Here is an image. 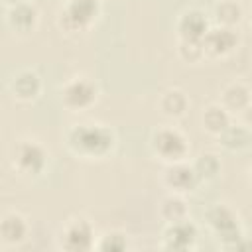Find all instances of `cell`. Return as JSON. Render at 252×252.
I'll use <instances>...</instances> for the list:
<instances>
[{
	"mask_svg": "<svg viewBox=\"0 0 252 252\" xmlns=\"http://www.w3.org/2000/svg\"><path fill=\"white\" fill-rule=\"evenodd\" d=\"M65 148L79 159L98 161L106 159L116 144V132L102 122H77L65 130Z\"/></svg>",
	"mask_w": 252,
	"mask_h": 252,
	"instance_id": "cell-1",
	"label": "cell"
},
{
	"mask_svg": "<svg viewBox=\"0 0 252 252\" xmlns=\"http://www.w3.org/2000/svg\"><path fill=\"white\" fill-rule=\"evenodd\" d=\"M100 14L102 0H63L55 14V26L63 35L79 37L98 22Z\"/></svg>",
	"mask_w": 252,
	"mask_h": 252,
	"instance_id": "cell-2",
	"label": "cell"
},
{
	"mask_svg": "<svg viewBox=\"0 0 252 252\" xmlns=\"http://www.w3.org/2000/svg\"><path fill=\"white\" fill-rule=\"evenodd\" d=\"M205 224L213 238L226 250H234L236 244L246 236L238 213L226 203H215L205 213Z\"/></svg>",
	"mask_w": 252,
	"mask_h": 252,
	"instance_id": "cell-3",
	"label": "cell"
},
{
	"mask_svg": "<svg viewBox=\"0 0 252 252\" xmlns=\"http://www.w3.org/2000/svg\"><path fill=\"white\" fill-rule=\"evenodd\" d=\"M10 163L20 177L33 181L49 167V150L37 138H20L12 148Z\"/></svg>",
	"mask_w": 252,
	"mask_h": 252,
	"instance_id": "cell-4",
	"label": "cell"
},
{
	"mask_svg": "<svg viewBox=\"0 0 252 252\" xmlns=\"http://www.w3.org/2000/svg\"><path fill=\"white\" fill-rule=\"evenodd\" d=\"M98 96H100L98 83L85 73H79V75L65 79L57 89L59 104L65 110L75 112V114L91 110L98 102Z\"/></svg>",
	"mask_w": 252,
	"mask_h": 252,
	"instance_id": "cell-5",
	"label": "cell"
},
{
	"mask_svg": "<svg viewBox=\"0 0 252 252\" xmlns=\"http://www.w3.org/2000/svg\"><path fill=\"white\" fill-rule=\"evenodd\" d=\"M148 148L152 156L163 161L165 165L189 159V150H191L189 138L185 136V132L173 124H161L154 128L148 140Z\"/></svg>",
	"mask_w": 252,
	"mask_h": 252,
	"instance_id": "cell-6",
	"label": "cell"
},
{
	"mask_svg": "<svg viewBox=\"0 0 252 252\" xmlns=\"http://www.w3.org/2000/svg\"><path fill=\"white\" fill-rule=\"evenodd\" d=\"M96 238L98 234L94 224L83 215H73L59 226L55 234V246L65 252H89L94 250Z\"/></svg>",
	"mask_w": 252,
	"mask_h": 252,
	"instance_id": "cell-7",
	"label": "cell"
},
{
	"mask_svg": "<svg viewBox=\"0 0 252 252\" xmlns=\"http://www.w3.org/2000/svg\"><path fill=\"white\" fill-rule=\"evenodd\" d=\"M161 183L167 189V193H177V195H189L193 193L203 181L197 175L193 163L189 159L167 163L163 173H161Z\"/></svg>",
	"mask_w": 252,
	"mask_h": 252,
	"instance_id": "cell-8",
	"label": "cell"
},
{
	"mask_svg": "<svg viewBox=\"0 0 252 252\" xmlns=\"http://www.w3.org/2000/svg\"><path fill=\"white\" fill-rule=\"evenodd\" d=\"M199 226L191 219H183L177 222H167L161 230V248L173 252L195 250L199 242Z\"/></svg>",
	"mask_w": 252,
	"mask_h": 252,
	"instance_id": "cell-9",
	"label": "cell"
},
{
	"mask_svg": "<svg viewBox=\"0 0 252 252\" xmlns=\"http://www.w3.org/2000/svg\"><path fill=\"white\" fill-rule=\"evenodd\" d=\"M238 45L240 33L236 32V28L213 24L203 37V49L207 59H226L238 49Z\"/></svg>",
	"mask_w": 252,
	"mask_h": 252,
	"instance_id": "cell-10",
	"label": "cell"
},
{
	"mask_svg": "<svg viewBox=\"0 0 252 252\" xmlns=\"http://www.w3.org/2000/svg\"><path fill=\"white\" fill-rule=\"evenodd\" d=\"M211 26H213V20L203 8L189 6V8L181 10L175 18V35H177V39L203 41V37Z\"/></svg>",
	"mask_w": 252,
	"mask_h": 252,
	"instance_id": "cell-11",
	"label": "cell"
},
{
	"mask_svg": "<svg viewBox=\"0 0 252 252\" xmlns=\"http://www.w3.org/2000/svg\"><path fill=\"white\" fill-rule=\"evenodd\" d=\"M6 87H8V93L12 94L14 100L28 104V102L37 100V96L43 91V81L35 69L24 67V69H18L10 75Z\"/></svg>",
	"mask_w": 252,
	"mask_h": 252,
	"instance_id": "cell-12",
	"label": "cell"
},
{
	"mask_svg": "<svg viewBox=\"0 0 252 252\" xmlns=\"http://www.w3.org/2000/svg\"><path fill=\"white\" fill-rule=\"evenodd\" d=\"M6 26L18 33V35H28L32 33L37 24H39V10L32 0L26 2H18L12 6H6V14H4Z\"/></svg>",
	"mask_w": 252,
	"mask_h": 252,
	"instance_id": "cell-13",
	"label": "cell"
},
{
	"mask_svg": "<svg viewBox=\"0 0 252 252\" xmlns=\"http://www.w3.org/2000/svg\"><path fill=\"white\" fill-rule=\"evenodd\" d=\"M30 236V220L20 211H6L0 219V240L4 246H18Z\"/></svg>",
	"mask_w": 252,
	"mask_h": 252,
	"instance_id": "cell-14",
	"label": "cell"
},
{
	"mask_svg": "<svg viewBox=\"0 0 252 252\" xmlns=\"http://www.w3.org/2000/svg\"><path fill=\"white\" fill-rule=\"evenodd\" d=\"M189 106H191L189 94L179 87H167L158 96V110L161 112V116L173 122L181 120L189 112Z\"/></svg>",
	"mask_w": 252,
	"mask_h": 252,
	"instance_id": "cell-15",
	"label": "cell"
},
{
	"mask_svg": "<svg viewBox=\"0 0 252 252\" xmlns=\"http://www.w3.org/2000/svg\"><path fill=\"white\" fill-rule=\"evenodd\" d=\"M232 122V114L220 104V102H211L201 110L199 116V124L201 130L213 138H217L219 134H222Z\"/></svg>",
	"mask_w": 252,
	"mask_h": 252,
	"instance_id": "cell-16",
	"label": "cell"
},
{
	"mask_svg": "<svg viewBox=\"0 0 252 252\" xmlns=\"http://www.w3.org/2000/svg\"><path fill=\"white\" fill-rule=\"evenodd\" d=\"M252 100V91H250V87L246 85V83H242V81H230L228 85H224L222 87V91H220V98H219V102L234 116V114H240L246 106H248V102Z\"/></svg>",
	"mask_w": 252,
	"mask_h": 252,
	"instance_id": "cell-17",
	"label": "cell"
},
{
	"mask_svg": "<svg viewBox=\"0 0 252 252\" xmlns=\"http://www.w3.org/2000/svg\"><path fill=\"white\" fill-rule=\"evenodd\" d=\"M252 142V130L244 122H230V126L217 136V144L226 152H242Z\"/></svg>",
	"mask_w": 252,
	"mask_h": 252,
	"instance_id": "cell-18",
	"label": "cell"
},
{
	"mask_svg": "<svg viewBox=\"0 0 252 252\" xmlns=\"http://www.w3.org/2000/svg\"><path fill=\"white\" fill-rule=\"evenodd\" d=\"M211 20L217 26H226V28H236L244 20V8L236 0H219L213 6Z\"/></svg>",
	"mask_w": 252,
	"mask_h": 252,
	"instance_id": "cell-19",
	"label": "cell"
},
{
	"mask_svg": "<svg viewBox=\"0 0 252 252\" xmlns=\"http://www.w3.org/2000/svg\"><path fill=\"white\" fill-rule=\"evenodd\" d=\"M161 220L167 222H177L183 219H189V205L185 195H177V193H167L161 201H159V209H158Z\"/></svg>",
	"mask_w": 252,
	"mask_h": 252,
	"instance_id": "cell-20",
	"label": "cell"
},
{
	"mask_svg": "<svg viewBox=\"0 0 252 252\" xmlns=\"http://www.w3.org/2000/svg\"><path fill=\"white\" fill-rule=\"evenodd\" d=\"M191 163H193V167H195V171H197V175L201 177L203 183L217 179L219 173H220V159L213 152H201V154H197L191 159Z\"/></svg>",
	"mask_w": 252,
	"mask_h": 252,
	"instance_id": "cell-21",
	"label": "cell"
},
{
	"mask_svg": "<svg viewBox=\"0 0 252 252\" xmlns=\"http://www.w3.org/2000/svg\"><path fill=\"white\" fill-rule=\"evenodd\" d=\"M128 248H130V238L124 230H118V228L98 234L96 246H94V250L98 252H124Z\"/></svg>",
	"mask_w": 252,
	"mask_h": 252,
	"instance_id": "cell-22",
	"label": "cell"
},
{
	"mask_svg": "<svg viewBox=\"0 0 252 252\" xmlns=\"http://www.w3.org/2000/svg\"><path fill=\"white\" fill-rule=\"evenodd\" d=\"M177 57L187 65H197L207 59L203 41H191V39H177Z\"/></svg>",
	"mask_w": 252,
	"mask_h": 252,
	"instance_id": "cell-23",
	"label": "cell"
},
{
	"mask_svg": "<svg viewBox=\"0 0 252 252\" xmlns=\"http://www.w3.org/2000/svg\"><path fill=\"white\" fill-rule=\"evenodd\" d=\"M238 116H240V122H244V124H246L250 130H252V100L248 102V106H246V108H244V110H242Z\"/></svg>",
	"mask_w": 252,
	"mask_h": 252,
	"instance_id": "cell-24",
	"label": "cell"
},
{
	"mask_svg": "<svg viewBox=\"0 0 252 252\" xmlns=\"http://www.w3.org/2000/svg\"><path fill=\"white\" fill-rule=\"evenodd\" d=\"M4 6H12V4H18V2H26V0H2Z\"/></svg>",
	"mask_w": 252,
	"mask_h": 252,
	"instance_id": "cell-25",
	"label": "cell"
},
{
	"mask_svg": "<svg viewBox=\"0 0 252 252\" xmlns=\"http://www.w3.org/2000/svg\"><path fill=\"white\" fill-rule=\"evenodd\" d=\"M248 183H250V187H252V165L248 167Z\"/></svg>",
	"mask_w": 252,
	"mask_h": 252,
	"instance_id": "cell-26",
	"label": "cell"
},
{
	"mask_svg": "<svg viewBox=\"0 0 252 252\" xmlns=\"http://www.w3.org/2000/svg\"><path fill=\"white\" fill-rule=\"evenodd\" d=\"M250 24H252V18H250Z\"/></svg>",
	"mask_w": 252,
	"mask_h": 252,
	"instance_id": "cell-27",
	"label": "cell"
},
{
	"mask_svg": "<svg viewBox=\"0 0 252 252\" xmlns=\"http://www.w3.org/2000/svg\"><path fill=\"white\" fill-rule=\"evenodd\" d=\"M120 2H124V0H120Z\"/></svg>",
	"mask_w": 252,
	"mask_h": 252,
	"instance_id": "cell-28",
	"label": "cell"
}]
</instances>
